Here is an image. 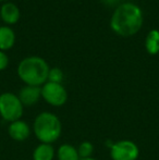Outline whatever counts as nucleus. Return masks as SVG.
I'll return each instance as SVG.
<instances>
[{"instance_id": "1", "label": "nucleus", "mask_w": 159, "mask_h": 160, "mask_svg": "<svg viewBox=\"0 0 159 160\" xmlns=\"http://www.w3.org/2000/svg\"><path fill=\"white\" fill-rule=\"evenodd\" d=\"M143 25V12L135 3L125 2L116 8L110 20V28L120 36L135 35Z\"/></svg>"}, {"instance_id": "2", "label": "nucleus", "mask_w": 159, "mask_h": 160, "mask_svg": "<svg viewBox=\"0 0 159 160\" xmlns=\"http://www.w3.org/2000/svg\"><path fill=\"white\" fill-rule=\"evenodd\" d=\"M49 65L42 58H24L17 67V75L26 85L40 86L48 81Z\"/></svg>"}, {"instance_id": "3", "label": "nucleus", "mask_w": 159, "mask_h": 160, "mask_svg": "<svg viewBox=\"0 0 159 160\" xmlns=\"http://www.w3.org/2000/svg\"><path fill=\"white\" fill-rule=\"evenodd\" d=\"M33 130L35 136L40 143L52 144L59 139L62 132V124L56 114L44 111L36 117L33 124Z\"/></svg>"}, {"instance_id": "4", "label": "nucleus", "mask_w": 159, "mask_h": 160, "mask_svg": "<svg viewBox=\"0 0 159 160\" xmlns=\"http://www.w3.org/2000/svg\"><path fill=\"white\" fill-rule=\"evenodd\" d=\"M24 106L19 96L13 93H3L0 95V116L8 122L21 120Z\"/></svg>"}, {"instance_id": "5", "label": "nucleus", "mask_w": 159, "mask_h": 160, "mask_svg": "<svg viewBox=\"0 0 159 160\" xmlns=\"http://www.w3.org/2000/svg\"><path fill=\"white\" fill-rule=\"evenodd\" d=\"M138 156V146L130 139L116 142L110 148V157L112 160H137Z\"/></svg>"}, {"instance_id": "6", "label": "nucleus", "mask_w": 159, "mask_h": 160, "mask_svg": "<svg viewBox=\"0 0 159 160\" xmlns=\"http://www.w3.org/2000/svg\"><path fill=\"white\" fill-rule=\"evenodd\" d=\"M42 97L53 107H61L68 100L67 89L62 84L46 82L42 86Z\"/></svg>"}, {"instance_id": "7", "label": "nucleus", "mask_w": 159, "mask_h": 160, "mask_svg": "<svg viewBox=\"0 0 159 160\" xmlns=\"http://www.w3.org/2000/svg\"><path fill=\"white\" fill-rule=\"evenodd\" d=\"M42 97V87L32 86V85H25L22 87L19 93V98L23 106H31L38 102L39 98Z\"/></svg>"}, {"instance_id": "8", "label": "nucleus", "mask_w": 159, "mask_h": 160, "mask_svg": "<svg viewBox=\"0 0 159 160\" xmlns=\"http://www.w3.org/2000/svg\"><path fill=\"white\" fill-rule=\"evenodd\" d=\"M9 136L15 142H24L31 134L28 124L23 120H17L11 122L8 128Z\"/></svg>"}, {"instance_id": "9", "label": "nucleus", "mask_w": 159, "mask_h": 160, "mask_svg": "<svg viewBox=\"0 0 159 160\" xmlns=\"http://www.w3.org/2000/svg\"><path fill=\"white\" fill-rule=\"evenodd\" d=\"M0 17L7 24H15L20 19V10L17 4L7 2L0 9Z\"/></svg>"}, {"instance_id": "10", "label": "nucleus", "mask_w": 159, "mask_h": 160, "mask_svg": "<svg viewBox=\"0 0 159 160\" xmlns=\"http://www.w3.org/2000/svg\"><path fill=\"white\" fill-rule=\"evenodd\" d=\"M55 148L51 144L40 143L33 152V160H53Z\"/></svg>"}, {"instance_id": "11", "label": "nucleus", "mask_w": 159, "mask_h": 160, "mask_svg": "<svg viewBox=\"0 0 159 160\" xmlns=\"http://www.w3.org/2000/svg\"><path fill=\"white\" fill-rule=\"evenodd\" d=\"M15 42V34L9 26L0 28V50H8L12 48Z\"/></svg>"}, {"instance_id": "12", "label": "nucleus", "mask_w": 159, "mask_h": 160, "mask_svg": "<svg viewBox=\"0 0 159 160\" xmlns=\"http://www.w3.org/2000/svg\"><path fill=\"white\" fill-rule=\"evenodd\" d=\"M145 49L147 53L155 56L159 52V31L152 30L147 34L145 39Z\"/></svg>"}, {"instance_id": "13", "label": "nucleus", "mask_w": 159, "mask_h": 160, "mask_svg": "<svg viewBox=\"0 0 159 160\" xmlns=\"http://www.w3.org/2000/svg\"><path fill=\"white\" fill-rule=\"evenodd\" d=\"M58 160H80L77 148L70 144H63L57 150Z\"/></svg>"}, {"instance_id": "14", "label": "nucleus", "mask_w": 159, "mask_h": 160, "mask_svg": "<svg viewBox=\"0 0 159 160\" xmlns=\"http://www.w3.org/2000/svg\"><path fill=\"white\" fill-rule=\"evenodd\" d=\"M77 152L81 159L83 158H89L92 157L94 152V145L88 141H84L80 144V146L77 147Z\"/></svg>"}, {"instance_id": "15", "label": "nucleus", "mask_w": 159, "mask_h": 160, "mask_svg": "<svg viewBox=\"0 0 159 160\" xmlns=\"http://www.w3.org/2000/svg\"><path fill=\"white\" fill-rule=\"evenodd\" d=\"M62 80H63V72L59 68H52L49 69L48 73V81L47 82H52V83H59L61 84Z\"/></svg>"}, {"instance_id": "16", "label": "nucleus", "mask_w": 159, "mask_h": 160, "mask_svg": "<svg viewBox=\"0 0 159 160\" xmlns=\"http://www.w3.org/2000/svg\"><path fill=\"white\" fill-rule=\"evenodd\" d=\"M8 64H9V58H8V56H7L6 53L3 52V51L0 50V71H2V70L7 69Z\"/></svg>"}, {"instance_id": "17", "label": "nucleus", "mask_w": 159, "mask_h": 160, "mask_svg": "<svg viewBox=\"0 0 159 160\" xmlns=\"http://www.w3.org/2000/svg\"><path fill=\"white\" fill-rule=\"evenodd\" d=\"M105 6H108V7H113V6H117L119 3L120 0H100Z\"/></svg>"}, {"instance_id": "18", "label": "nucleus", "mask_w": 159, "mask_h": 160, "mask_svg": "<svg viewBox=\"0 0 159 160\" xmlns=\"http://www.w3.org/2000/svg\"><path fill=\"white\" fill-rule=\"evenodd\" d=\"M80 160H96L94 158H92V157H89V158H83V159H80Z\"/></svg>"}, {"instance_id": "19", "label": "nucleus", "mask_w": 159, "mask_h": 160, "mask_svg": "<svg viewBox=\"0 0 159 160\" xmlns=\"http://www.w3.org/2000/svg\"><path fill=\"white\" fill-rule=\"evenodd\" d=\"M0 1H4V0H0Z\"/></svg>"}]
</instances>
